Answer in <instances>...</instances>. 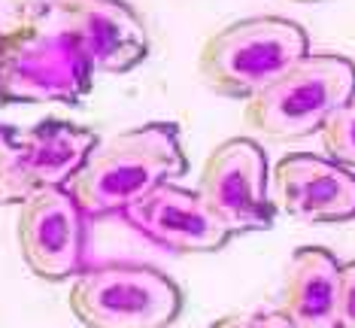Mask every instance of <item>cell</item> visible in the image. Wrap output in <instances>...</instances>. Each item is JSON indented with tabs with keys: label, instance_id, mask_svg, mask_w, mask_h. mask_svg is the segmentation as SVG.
Masks as SVG:
<instances>
[{
	"label": "cell",
	"instance_id": "6da1fadb",
	"mask_svg": "<svg viewBox=\"0 0 355 328\" xmlns=\"http://www.w3.org/2000/svg\"><path fill=\"white\" fill-rule=\"evenodd\" d=\"M185 167L189 162L176 125L146 122L98 143L67 189L88 219H101L125 213L152 189L182 177Z\"/></svg>",
	"mask_w": 355,
	"mask_h": 328
},
{
	"label": "cell",
	"instance_id": "7a4b0ae2",
	"mask_svg": "<svg viewBox=\"0 0 355 328\" xmlns=\"http://www.w3.org/2000/svg\"><path fill=\"white\" fill-rule=\"evenodd\" d=\"M94 70L49 3L0 34V103H79Z\"/></svg>",
	"mask_w": 355,
	"mask_h": 328
},
{
	"label": "cell",
	"instance_id": "3957f363",
	"mask_svg": "<svg viewBox=\"0 0 355 328\" xmlns=\"http://www.w3.org/2000/svg\"><path fill=\"white\" fill-rule=\"evenodd\" d=\"M310 55L306 31L282 15H252L209 34L198 52V76L222 98L249 101Z\"/></svg>",
	"mask_w": 355,
	"mask_h": 328
},
{
	"label": "cell",
	"instance_id": "277c9868",
	"mask_svg": "<svg viewBox=\"0 0 355 328\" xmlns=\"http://www.w3.org/2000/svg\"><path fill=\"white\" fill-rule=\"evenodd\" d=\"M355 98V64L346 55L310 52L288 74L246 101L243 122L270 140H301Z\"/></svg>",
	"mask_w": 355,
	"mask_h": 328
},
{
	"label": "cell",
	"instance_id": "5b68a950",
	"mask_svg": "<svg viewBox=\"0 0 355 328\" xmlns=\"http://www.w3.org/2000/svg\"><path fill=\"white\" fill-rule=\"evenodd\" d=\"M67 304L85 328H167L182 313V292L158 268L110 261L79 270Z\"/></svg>",
	"mask_w": 355,
	"mask_h": 328
},
{
	"label": "cell",
	"instance_id": "8992f818",
	"mask_svg": "<svg viewBox=\"0 0 355 328\" xmlns=\"http://www.w3.org/2000/svg\"><path fill=\"white\" fill-rule=\"evenodd\" d=\"M98 146L92 128L43 119L31 128L0 125V204H25L46 189L70 186L88 152Z\"/></svg>",
	"mask_w": 355,
	"mask_h": 328
},
{
	"label": "cell",
	"instance_id": "52a82bcc",
	"mask_svg": "<svg viewBox=\"0 0 355 328\" xmlns=\"http://www.w3.org/2000/svg\"><path fill=\"white\" fill-rule=\"evenodd\" d=\"M268 155L261 143L228 137L207 155L200 167L198 195L231 234L273 228V207L268 195Z\"/></svg>",
	"mask_w": 355,
	"mask_h": 328
},
{
	"label": "cell",
	"instance_id": "ba28073f",
	"mask_svg": "<svg viewBox=\"0 0 355 328\" xmlns=\"http://www.w3.org/2000/svg\"><path fill=\"white\" fill-rule=\"evenodd\" d=\"M85 219L67 186L28 198L19 207L15 237L31 274L46 283L76 277L85 261Z\"/></svg>",
	"mask_w": 355,
	"mask_h": 328
},
{
	"label": "cell",
	"instance_id": "9c48e42d",
	"mask_svg": "<svg viewBox=\"0 0 355 328\" xmlns=\"http://www.w3.org/2000/svg\"><path fill=\"white\" fill-rule=\"evenodd\" d=\"M49 10L94 74H128L146 61V25L125 0H49Z\"/></svg>",
	"mask_w": 355,
	"mask_h": 328
},
{
	"label": "cell",
	"instance_id": "30bf717a",
	"mask_svg": "<svg viewBox=\"0 0 355 328\" xmlns=\"http://www.w3.org/2000/svg\"><path fill=\"white\" fill-rule=\"evenodd\" d=\"M270 201L288 219L334 225L355 219V173L331 158L292 152L279 158L270 177Z\"/></svg>",
	"mask_w": 355,
	"mask_h": 328
},
{
	"label": "cell",
	"instance_id": "8fae6325",
	"mask_svg": "<svg viewBox=\"0 0 355 328\" xmlns=\"http://www.w3.org/2000/svg\"><path fill=\"white\" fill-rule=\"evenodd\" d=\"M137 234L171 252H216L234 237L204 204L198 189H182L173 182L152 189L122 213Z\"/></svg>",
	"mask_w": 355,
	"mask_h": 328
},
{
	"label": "cell",
	"instance_id": "7c38bea8",
	"mask_svg": "<svg viewBox=\"0 0 355 328\" xmlns=\"http://www.w3.org/2000/svg\"><path fill=\"white\" fill-rule=\"evenodd\" d=\"M340 265L322 246H301L286 268L279 313L288 328H337Z\"/></svg>",
	"mask_w": 355,
	"mask_h": 328
},
{
	"label": "cell",
	"instance_id": "4fadbf2b",
	"mask_svg": "<svg viewBox=\"0 0 355 328\" xmlns=\"http://www.w3.org/2000/svg\"><path fill=\"white\" fill-rule=\"evenodd\" d=\"M319 137H322V149L328 152L331 162L352 171L355 167V98L328 119L325 128L319 131Z\"/></svg>",
	"mask_w": 355,
	"mask_h": 328
},
{
	"label": "cell",
	"instance_id": "5bb4252c",
	"mask_svg": "<svg viewBox=\"0 0 355 328\" xmlns=\"http://www.w3.org/2000/svg\"><path fill=\"white\" fill-rule=\"evenodd\" d=\"M209 328H288L279 310H249V313H231L216 319Z\"/></svg>",
	"mask_w": 355,
	"mask_h": 328
},
{
	"label": "cell",
	"instance_id": "9a60e30c",
	"mask_svg": "<svg viewBox=\"0 0 355 328\" xmlns=\"http://www.w3.org/2000/svg\"><path fill=\"white\" fill-rule=\"evenodd\" d=\"M337 328H355V259L340 265V298H337Z\"/></svg>",
	"mask_w": 355,
	"mask_h": 328
},
{
	"label": "cell",
	"instance_id": "2e32d148",
	"mask_svg": "<svg viewBox=\"0 0 355 328\" xmlns=\"http://www.w3.org/2000/svg\"><path fill=\"white\" fill-rule=\"evenodd\" d=\"M292 3H322V0H292Z\"/></svg>",
	"mask_w": 355,
	"mask_h": 328
}]
</instances>
